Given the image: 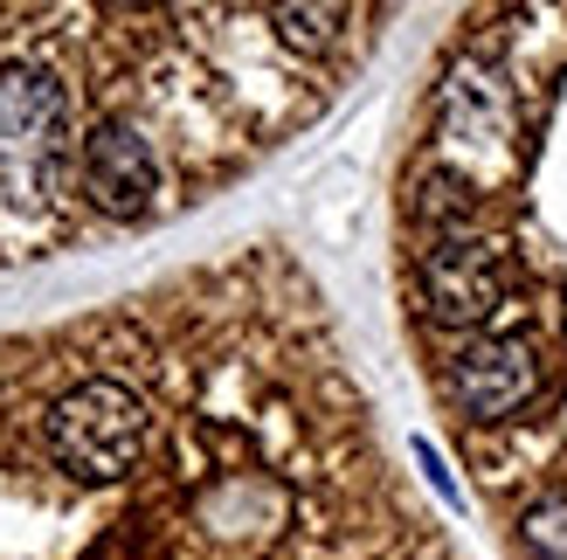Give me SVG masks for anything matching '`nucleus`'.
<instances>
[{"mask_svg":"<svg viewBox=\"0 0 567 560\" xmlns=\"http://www.w3.org/2000/svg\"><path fill=\"white\" fill-rule=\"evenodd\" d=\"M422 304H430V319L436 325H485L498 304H505V263H498V249L485 236H471V229H443L430 242V257H422Z\"/></svg>","mask_w":567,"mask_h":560,"instance_id":"7ed1b4c3","label":"nucleus"},{"mask_svg":"<svg viewBox=\"0 0 567 560\" xmlns=\"http://www.w3.org/2000/svg\"><path fill=\"white\" fill-rule=\"evenodd\" d=\"M146 402L125 381H76L63 402L49 408V450L70 478L111 485L146 457Z\"/></svg>","mask_w":567,"mask_h":560,"instance_id":"f257e3e1","label":"nucleus"},{"mask_svg":"<svg viewBox=\"0 0 567 560\" xmlns=\"http://www.w3.org/2000/svg\"><path fill=\"white\" fill-rule=\"evenodd\" d=\"M76 194L111 221H138L159 194V153L125 118H97L76 146Z\"/></svg>","mask_w":567,"mask_h":560,"instance_id":"f03ea898","label":"nucleus"},{"mask_svg":"<svg viewBox=\"0 0 567 560\" xmlns=\"http://www.w3.org/2000/svg\"><path fill=\"white\" fill-rule=\"evenodd\" d=\"M270 21H277V42H291V49H326L347 14H339V8H277Z\"/></svg>","mask_w":567,"mask_h":560,"instance_id":"423d86ee","label":"nucleus"},{"mask_svg":"<svg viewBox=\"0 0 567 560\" xmlns=\"http://www.w3.org/2000/svg\"><path fill=\"white\" fill-rule=\"evenodd\" d=\"M443 387L471 423H513L540 395V353H533V340H471L450 353Z\"/></svg>","mask_w":567,"mask_h":560,"instance_id":"20e7f679","label":"nucleus"},{"mask_svg":"<svg viewBox=\"0 0 567 560\" xmlns=\"http://www.w3.org/2000/svg\"><path fill=\"white\" fill-rule=\"evenodd\" d=\"M519 547L526 560H567V498H540L519 519Z\"/></svg>","mask_w":567,"mask_h":560,"instance_id":"39448f33","label":"nucleus"}]
</instances>
